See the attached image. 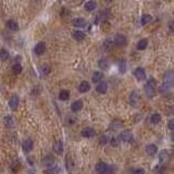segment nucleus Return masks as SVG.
<instances>
[{
  "label": "nucleus",
  "mask_w": 174,
  "mask_h": 174,
  "mask_svg": "<svg viewBox=\"0 0 174 174\" xmlns=\"http://www.w3.org/2000/svg\"><path fill=\"white\" fill-rule=\"evenodd\" d=\"M34 51L37 56L44 55V53H45V51H46V44L44 42H37V44H36V46H35V48H34Z\"/></svg>",
  "instance_id": "6"
},
{
  "label": "nucleus",
  "mask_w": 174,
  "mask_h": 174,
  "mask_svg": "<svg viewBox=\"0 0 174 174\" xmlns=\"http://www.w3.org/2000/svg\"><path fill=\"white\" fill-rule=\"evenodd\" d=\"M173 124H174V121H173V120H170L169 123H168V127H169L170 131H173V129H174Z\"/></svg>",
  "instance_id": "40"
},
{
  "label": "nucleus",
  "mask_w": 174,
  "mask_h": 174,
  "mask_svg": "<svg viewBox=\"0 0 174 174\" xmlns=\"http://www.w3.org/2000/svg\"><path fill=\"white\" fill-rule=\"evenodd\" d=\"M156 86H157L156 81H154V78H149L144 86L145 94H146L147 97L150 98V99L156 96Z\"/></svg>",
  "instance_id": "1"
},
{
  "label": "nucleus",
  "mask_w": 174,
  "mask_h": 174,
  "mask_svg": "<svg viewBox=\"0 0 174 174\" xmlns=\"http://www.w3.org/2000/svg\"><path fill=\"white\" fill-rule=\"evenodd\" d=\"M83 106H84V102H83V100H81V99L75 100V101L71 104V110H72L73 112H78V111H81V110H82Z\"/></svg>",
  "instance_id": "14"
},
{
  "label": "nucleus",
  "mask_w": 174,
  "mask_h": 174,
  "mask_svg": "<svg viewBox=\"0 0 174 174\" xmlns=\"http://www.w3.org/2000/svg\"><path fill=\"white\" fill-rule=\"evenodd\" d=\"M160 121H161V114H160V113L154 112V114L150 117V122H151V124H158Z\"/></svg>",
  "instance_id": "27"
},
{
  "label": "nucleus",
  "mask_w": 174,
  "mask_h": 174,
  "mask_svg": "<svg viewBox=\"0 0 174 174\" xmlns=\"http://www.w3.org/2000/svg\"><path fill=\"white\" fill-rule=\"evenodd\" d=\"M22 65L20 64V63H15V64L12 65V72L14 73V74H20L21 72H22Z\"/></svg>",
  "instance_id": "32"
},
{
  "label": "nucleus",
  "mask_w": 174,
  "mask_h": 174,
  "mask_svg": "<svg viewBox=\"0 0 174 174\" xmlns=\"http://www.w3.org/2000/svg\"><path fill=\"white\" fill-rule=\"evenodd\" d=\"M98 65H99V67L101 70H103V71H106V70L109 69V61H108L107 59H100L99 62H98Z\"/></svg>",
  "instance_id": "26"
},
{
  "label": "nucleus",
  "mask_w": 174,
  "mask_h": 174,
  "mask_svg": "<svg viewBox=\"0 0 174 174\" xmlns=\"http://www.w3.org/2000/svg\"><path fill=\"white\" fill-rule=\"evenodd\" d=\"M157 151H158V147L154 144H149L146 147V152L147 154H149V156H154V154H157Z\"/></svg>",
  "instance_id": "18"
},
{
  "label": "nucleus",
  "mask_w": 174,
  "mask_h": 174,
  "mask_svg": "<svg viewBox=\"0 0 174 174\" xmlns=\"http://www.w3.org/2000/svg\"><path fill=\"white\" fill-rule=\"evenodd\" d=\"M102 78H103V74L100 71H95L92 75V81L95 84H98V83L102 82Z\"/></svg>",
  "instance_id": "15"
},
{
  "label": "nucleus",
  "mask_w": 174,
  "mask_h": 174,
  "mask_svg": "<svg viewBox=\"0 0 174 174\" xmlns=\"http://www.w3.org/2000/svg\"><path fill=\"white\" fill-rule=\"evenodd\" d=\"M119 70L121 73H125L126 72V62H125L124 60H122L119 62Z\"/></svg>",
  "instance_id": "33"
},
{
  "label": "nucleus",
  "mask_w": 174,
  "mask_h": 174,
  "mask_svg": "<svg viewBox=\"0 0 174 174\" xmlns=\"http://www.w3.org/2000/svg\"><path fill=\"white\" fill-rule=\"evenodd\" d=\"M97 8V2L96 1H87L84 5V9L86 11H94Z\"/></svg>",
  "instance_id": "20"
},
{
  "label": "nucleus",
  "mask_w": 174,
  "mask_h": 174,
  "mask_svg": "<svg viewBox=\"0 0 174 174\" xmlns=\"http://www.w3.org/2000/svg\"><path fill=\"white\" fill-rule=\"evenodd\" d=\"M123 123L121 121H113L111 124V127H114V129H119V127H122Z\"/></svg>",
  "instance_id": "38"
},
{
  "label": "nucleus",
  "mask_w": 174,
  "mask_h": 174,
  "mask_svg": "<svg viewBox=\"0 0 174 174\" xmlns=\"http://www.w3.org/2000/svg\"><path fill=\"white\" fill-rule=\"evenodd\" d=\"M169 28L171 32H173V21H170L169 22Z\"/></svg>",
  "instance_id": "41"
},
{
  "label": "nucleus",
  "mask_w": 174,
  "mask_h": 174,
  "mask_svg": "<svg viewBox=\"0 0 174 174\" xmlns=\"http://www.w3.org/2000/svg\"><path fill=\"white\" fill-rule=\"evenodd\" d=\"M109 142L112 147H117V146H119V144H120L119 138H117V137H112L111 139H109Z\"/></svg>",
  "instance_id": "37"
},
{
  "label": "nucleus",
  "mask_w": 174,
  "mask_h": 174,
  "mask_svg": "<svg viewBox=\"0 0 174 174\" xmlns=\"http://www.w3.org/2000/svg\"><path fill=\"white\" fill-rule=\"evenodd\" d=\"M42 165L46 168H51L55 165V159H53V157L51 156H46L44 159H42Z\"/></svg>",
  "instance_id": "13"
},
{
  "label": "nucleus",
  "mask_w": 174,
  "mask_h": 174,
  "mask_svg": "<svg viewBox=\"0 0 174 174\" xmlns=\"http://www.w3.org/2000/svg\"><path fill=\"white\" fill-rule=\"evenodd\" d=\"M5 126L7 127H12L13 125H14V123H13V118L12 117H7L5 119Z\"/></svg>",
  "instance_id": "35"
},
{
  "label": "nucleus",
  "mask_w": 174,
  "mask_h": 174,
  "mask_svg": "<svg viewBox=\"0 0 174 174\" xmlns=\"http://www.w3.org/2000/svg\"><path fill=\"white\" fill-rule=\"evenodd\" d=\"M90 89V84L87 81H83L80 85H78V92L84 94V92H87Z\"/></svg>",
  "instance_id": "17"
},
{
  "label": "nucleus",
  "mask_w": 174,
  "mask_h": 174,
  "mask_svg": "<svg viewBox=\"0 0 174 174\" xmlns=\"http://www.w3.org/2000/svg\"><path fill=\"white\" fill-rule=\"evenodd\" d=\"M172 88V84H170V83H162L161 86L159 87V92H161V94H167L168 92H169L170 89Z\"/></svg>",
  "instance_id": "21"
},
{
  "label": "nucleus",
  "mask_w": 174,
  "mask_h": 174,
  "mask_svg": "<svg viewBox=\"0 0 174 174\" xmlns=\"http://www.w3.org/2000/svg\"><path fill=\"white\" fill-rule=\"evenodd\" d=\"M40 71H42V73L44 75H47L50 73V67L48 64H42V67H40Z\"/></svg>",
  "instance_id": "34"
},
{
  "label": "nucleus",
  "mask_w": 174,
  "mask_h": 174,
  "mask_svg": "<svg viewBox=\"0 0 174 174\" xmlns=\"http://www.w3.org/2000/svg\"><path fill=\"white\" fill-rule=\"evenodd\" d=\"M99 143L101 145H107L109 143V137L107 135H102V136L99 137Z\"/></svg>",
  "instance_id": "36"
},
{
  "label": "nucleus",
  "mask_w": 174,
  "mask_h": 174,
  "mask_svg": "<svg viewBox=\"0 0 174 174\" xmlns=\"http://www.w3.org/2000/svg\"><path fill=\"white\" fill-rule=\"evenodd\" d=\"M119 140L123 143H132L134 140V135H133L132 131H129V129H125L123 132H121L119 136Z\"/></svg>",
  "instance_id": "3"
},
{
  "label": "nucleus",
  "mask_w": 174,
  "mask_h": 174,
  "mask_svg": "<svg viewBox=\"0 0 174 174\" xmlns=\"http://www.w3.org/2000/svg\"><path fill=\"white\" fill-rule=\"evenodd\" d=\"M132 174H146V172L143 168H137V169L133 170Z\"/></svg>",
  "instance_id": "39"
},
{
  "label": "nucleus",
  "mask_w": 174,
  "mask_h": 174,
  "mask_svg": "<svg viewBox=\"0 0 174 174\" xmlns=\"http://www.w3.org/2000/svg\"><path fill=\"white\" fill-rule=\"evenodd\" d=\"M163 82L172 84V82H173V72H172V71H167V72L164 73V75H163Z\"/></svg>",
  "instance_id": "24"
},
{
  "label": "nucleus",
  "mask_w": 174,
  "mask_h": 174,
  "mask_svg": "<svg viewBox=\"0 0 174 174\" xmlns=\"http://www.w3.org/2000/svg\"><path fill=\"white\" fill-rule=\"evenodd\" d=\"M52 150L57 154H61L63 152V143L62 140H57L55 144L52 145Z\"/></svg>",
  "instance_id": "11"
},
{
  "label": "nucleus",
  "mask_w": 174,
  "mask_h": 174,
  "mask_svg": "<svg viewBox=\"0 0 174 174\" xmlns=\"http://www.w3.org/2000/svg\"><path fill=\"white\" fill-rule=\"evenodd\" d=\"M7 27L10 31H17L19 30V24L14 20H9L7 22Z\"/></svg>",
  "instance_id": "25"
},
{
  "label": "nucleus",
  "mask_w": 174,
  "mask_h": 174,
  "mask_svg": "<svg viewBox=\"0 0 174 174\" xmlns=\"http://www.w3.org/2000/svg\"><path fill=\"white\" fill-rule=\"evenodd\" d=\"M60 172V168L58 165H53L51 168H48L47 170L45 171L46 174H59Z\"/></svg>",
  "instance_id": "31"
},
{
  "label": "nucleus",
  "mask_w": 174,
  "mask_h": 174,
  "mask_svg": "<svg viewBox=\"0 0 174 174\" xmlns=\"http://www.w3.org/2000/svg\"><path fill=\"white\" fill-rule=\"evenodd\" d=\"M73 26L76 28H84L86 27V21L83 17H76L73 20Z\"/></svg>",
  "instance_id": "12"
},
{
  "label": "nucleus",
  "mask_w": 174,
  "mask_h": 174,
  "mask_svg": "<svg viewBox=\"0 0 174 174\" xmlns=\"http://www.w3.org/2000/svg\"><path fill=\"white\" fill-rule=\"evenodd\" d=\"M95 170L98 174H113L114 173V168L106 163V162H99L96 164Z\"/></svg>",
  "instance_id": "2"
},
{
  "label": "nucleus",
  "mask_w": 174,
  "mask_h": 174,
  "mask_svg": "<svg viewBox=\"0 0 174 174\" xmlns=\"http://www.w3.org/2000/svg\"><path fill=\"white\" fill-rule=\"evenodd\" d=\"M140 101V98H139L137 92H132V94L129 95V103L132 104L133 107H137Z\"/></svg>",
  "instance_id": "10"
},
{
  "label": "nucleus",
  "mask_w": 174,
  "mask_h": 174,
  "mask_svg": "<svg viewBox=\"0 0 174 174\" xmlns=\"http://www.w3.org/2000/svg\"><path fill=\"white\" fill-rule=\"evenodd\" d=\"M113 44L118 47H123V46H126L127 44V38L125 37L124 35L122 34H118L115 35V37L113 38Z\"/></svg>",
  "instance_id": "4"
},
{
  "label": "nucleus",
  "mask_w": 174,
  "mask_h": 174,
  "mask_svg": "<svg viewBox=\"0 0 174 174\" xmlns=\"http://www.w3.org/2000/svg\"><path fill=\"white\" fill-rule=\"evenodd\" d=\"M9 57H10V55H9L8 50L5 49V48H1L0 49V59L2 60V61H7L9 59Z\"/></svg>",
  "instance_id": "30"
},
{
  "label": "nucleus",
  "mask_w": 174,
  "mask_h": 174,
  "mask_svg": "<svg viewBox=\"0 0 174 174\" xmlns=\"http://www.w3.org/2000/svg\"><path fill=\"white\" fill-rule=\"evenodd\" d=\"M96 132H95V129L92 127H84L82 129V132H81V135L85 138H90V137H94Z\"/></svg>",
  "instance_id": "9"
},
{
  "label": "nucleus",
  "mask_w": 174,
  "mask_h": 174,
  "mask_svg": "<svg viewBox=\"0 0 174 174\" xmlns=\"http://www.w3.org/2000/svg\"><path fill=\"white\" fill-rule=\"evenodd\" d=\"M134 75L138 81H144L147 77L146 72H145V70L143 67H136L134 71Z\"/></svg>",
  "instance_id": "8"
},
{
  "label": "nucleus",
  "mask_w": 174,
  "mask_h": 174,
  "mask_svg": "<svg viewBox=\"0 0 174 174\" xmlns=\"http://www.w3.org/2000/svg\"><path fill=\"white\" fill-rule=\"evenodd\" d=\"M152 20V16L150 14H143L142 17H140V25H143V26H145V25H147L148 23H150Z\"/></svg>",
  "instance_id": "23"
},
{
  "label": "nucleus",
  "mask_w": 174,
  "mask_h": 174,
  "mask_svg": "<svg viewBox=\"0 0 174 174\" xmlns=\"http://www.w3.org/2000/svg\"><path fill=\"white\" fill-rule=\"evenodd\" d=\"M168 158H169V152L167 151V150H161V151L159 152V160L160 162H167Z\"/></svg>",
  "instance_id": "28"
},
{
  "label": "nucleus",
  "mask_w": 174,
  "mask_h": 174,
  "mask_svg": "<svg viewBox=\"0 0 174 174\" xmlns=\"http://www.w3.org/2000/svg\"><path fill=\"white\" fill-rule=\"evenodd\" d=\"M147 46H148V40H147L146 38H143V39L138 40V42H137V45H136V48H137V50H145L147 48Z\"/></svg>",
  "instance_id": "22"
},
{
  "label": "nucleus",
  "mask_w": 174,
  "mask_h": 174,
  "mask_svg": "<svg viewBox=\"0 0 174 174\" xmlns=\"http://www.w3.org/2000/svg\"><path fill=\"white\" fill-rule=\"evenodd\" d=\"M108 90V84L106 82H100L96 86V92L99 94H106Z\"/></svg>",
  "instance_id": "16"
},
{
  "label": "nucleus",
  "mask_w": 174,
  "mask_h": 174,
  "mask_svg": "<svg viewBox=\"0 0 174 174\" xmlns=\"http://www.w3.org/2000/svg\"><path fill=\"white\" fill-rule=\"evenodd\" d=\"M72 37L74 38L76 42H82V40L85 39V33L82 32V31H76V32L73 33Z\"/></svg>",
  "instance_id": "19"
},
{
  "label": "nucleus",
  "mask_w": 174,
  "mask_h": 174,
  "mask_svg": "<svg viewBox=\"0 0 174 174\" xmlns=\"http://www.w3.org/2000/svg\"><path fill=\"white\" fill-rule=\"evenodd\" d=\"M22 148L23 150H24L25 152H30L33 150V148H34V143H33L32 139L30 138H26L23 140L22 143Z\"/></svg>",
  "instance_id": "5"
},
{
  "label": "nucleus",
  "mask_w": 174,
  "mask_h": 174,
  "mask_svg": "<svg viewBox=\"0 0 174 174\" xmlns=\"http://www.w3.org/2000/svg\"><path fill=\"white\" fill-rule=\"evenodd\" d=\"M19 103H20V98H19V96H16V95H13L12 97L10 98V100H9V102H8L9 108H10L11 110L16 109V108L19 107Z\"/></svg>",
  "instance_id": "7"
},
{
  "label": "nucleus",
  "mask_w": 174,
  "mask_h": 174,
  "mask_svg": "<svg viewBox=\"0 0 174 174\" xmlns=\"http://www.w3.org/2000/svg\"><path fill=\"white\" fill-rule=\"evenodd\" d=\"M70 98V92L67 89H62L60 90L59 92V99L60 100H67Z\"/></svg>",
  "instance_id": "29"
}]
</instances>
